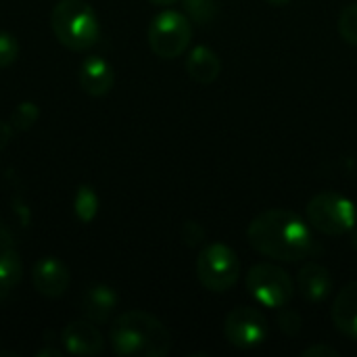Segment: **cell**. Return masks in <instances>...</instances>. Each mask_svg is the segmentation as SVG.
Here are the masks:
<instances>
[{
	"label": "cell",
	"instance_id": "4",
	"mask_svg": "<svg viewBox=\"0 0 357 357\" xmlns=\"http://www.w3.org/2000/svg\"><path fill=\"white\" fill-rule=\"evenodd\" d=\"M307 220L318 232L326 236H341L357 226V209L351 199L324 190L307 203Z\"/></svg>",
	"mask_w": 357,
	"mask_h": 357
},
{
	"label": "cell",
	"instance_id": "23",
	"mask_svg": "<svg viewBox=\"0 0 357 357\" xmlns=\"http://www.w3.org/2000/svg\"><path fill=\"white\" fill-rule=\"evenodd\" d=\"M303 357H339V351L335 347H328V345H312L307 349L301 351Z\"/></svg>",
	"mask_w": 357,
	"mask_h": 357
},
{
	"label": "cell",
	"instance_id": "5",
	"mask_svg": "<svg viewBox=\"0 0 357 357\" xmlns=\"http://www.w3.org/2000/svg\"><path fill=\"white\" fill-rule=\"evenodd\" d=\"M197 276L207 291L226 293L241 278V259L228 245L211 243L197 257Z\"/></svg>",
	"mask_w": 357,
	"mask_h": 357
},
{
	"label": "cell",
	"instance_id": "18",
	"mask_svg": "<svg viewBox=\"0 0 357 357\" xmlns=\"http://www.w3.org/2000/svg\"><path fill=\"white\" fill-rule=\"evenodd\" d=\"M182 4L186 15L199 25H209L218 15V0H182Z\"/></svg>",
	"mask_w": 357,
	"mask_h": 357
},
{
	"label": "cell",
	"instance_id": "10",
	"mask_svg": "<svg viewBox=\"0 0 357 357\" xmlns=\"http://www.w3.org/2000/svg\"><path fill=\"white\" fill-rule=\"evenodd\" d=\"M61 343L71 356H98L105 349L100 331L90 322H71L61 333Z\"/></svg>",
	"mask_w": 357,
	"mask_h": 357
},
{
	"label": "cell",
	"instance_id": "16",
	"mask_svg": "<svg viewBox=\"0 0 357 357\" xmlns=\"http://www.w3.org/2000/svg\"><path fill=\"white\" fill-rule=\"evenodd\" d=\"M21 274H23V266H21L17 251L15 249L2 251L0 253V301L10 295L13 287H17V282L21 280Z\"/></svg>",
	"mask_w": 357,
	"mask_h": 357
},
{
	"label": "cell",
	"instance_id": "11",
	"mask_svg": "<svg viewBox=\"0 0 357 357\" xmlns=\"http://www.w3.org/2000/svg\"><path fill=\"white\" fill-rule=\"evenodd\" d=\"M115 82L113 67L98 54L86 56L79 67V86L90 96H105Z\"/></svg>",
	"mask_w": 357,
	"mask_h": 357
},
{
	"label": "cell",
	"instance_id": "6",
	"mask_svg": "<svg viewBox=\"0 0 357 357\" xmlns=\"http://www.w3.org/2000/svg\"><path fill=\"white\" fill-rule=\"evenodd\" d=\"M192 40L190 19L178 10L159 13L149 27V46L161 59H176L186 52Z\"/></svg>",
	"mask_w": 357,
	"mask_h": 357
},
{
	"label": "cell",
	"instance_id": "13",
	"mask_svg": "<svg viewBox=\"0 0 357 357\" xmlns=\"http://www.w3.org/2000/svg\"><path fill=\"white\" fill-rule=\"evenodd\" d=\"M297 284H299V291L301 295L312 301V303H320L324 301L331 293H333V278H331V272L320 266V264H305L299 274H297Z\"/></svg>",
	"mask_w": 357,
	"mask_h": 357
},
{
	"label": "cell",
	"instance_id": "20",
	"mask_svg": "<svg viewBox=\"0 0 357 357\" xmlns=\"http://www.w3.org/2000/svg\"><path fill=\"white\" fill-rule=\"evenodd\" d=\"M339 33L347 44L357 46V2L347 4L341 10V15H339Z\"/></svg>",
	"mask_w": 357,
	"mask_h": 357
},
{
	"label": "cell",
	"instance_id": "27",
	"mask_svg": "<svg viewBox=\"0 0 357 357\" xmlns=\"http://www.w3.org/2000/svg\"><path fill=\"white\" fill-rule=\"evenodd\" d=\"M149 2H153V4H157V6H172V4H176L178 0H149Z\"/></svg>",
	"mask_w": 357,
	"mask_h": 357
},
{
	"label": "cell",
	"instance_id": "17",
	"mask_svg": "<svg viewBox=\"0 0 357 357\" xmlns=\"http://www.w3.org/2000/svg\"><path fill=\"white\" fill-rule=\"evenodd\" d=\"M73 211H75V218L82 224H90L96 218V213H98V197H96L92 186L82 184L77 188L75 199H73Z\"/></svg>",
	"mask_w": 357,
	"mask_h": 357
},
{
	"label": "cell",
	"instance_id": "19",
	"mask_svg": "<svg viewBox=\"0 0 357 357\" xmlns=\"http://www.w3.org/2000/svg\"><path fill=\"white\" fill-rule=\"evenodd\" d=\"M40 117V109L36 102H29V100H23L21 105H17V109L13 111L10 115V126L13 130H19V132H25L29 130Z\"/></svg>",
	"mask_w": 357,
	"mask_h": 357
},
{
	"label": "cell",
	"instance_id": "22",
	"mask_svg": "<svg viewBox=\"0 0 357 357\" xmlns=\"http://www.w3.org/2000/svg\"><path fill=\"white\" fill-rule=\"evenodd\" d=\"M17 54H19V44L17 40L6 33V31H0V67H8L17 61Z\"/></svg>",
	"mask_w": 357,
	"mask_h": 357
},
{
	"label": "cell",
	"instance_id": "15",
	"mask_svg": "<svg viewBox=\"0 0 357 357\" xmlns=\"http://www.w3.org/2000/svg\"><path fill=\"white\" fill-rule=\"evenodd\" d=\"M186 73L197 84H211L222 73V61L211 48L195 46L186 56Z\"/></svg>",
	"mask_w": 357,
	"mask_h": 357
},
{
	"label": "cell",
	"instance_id": "14",
	"mask_svg": "<svg viewBox=\"0 0 357 357\" xmlns=\"http://www.w3.org/2000/svg\"><path fill=\"white\" fill-rule=\"evenodd\" d=\"M117 307V293L107 284H94L82 299V312L90 322H107Z\"/></svg>",
	"mask_w": 357,
	"mask_h": 357
},
{
	"label": "cell",
	"instance_id": "12",
	"mask_svg": "<svg viewBox=\"0 0 357 357\" xmlns=\"http://www.w3.org/2000/svg\"><path fill=\"white\" fill-rule=\"evenodd\" d=\"M331 318L337 331L357 341V280L341 289L331 307Z\"/></svg>",
	"mask_w": 357,
	"mask_h": 357
},
{
	"label": "cell",
	"instance_id": "21",
	"mask_svg": "<svg viewBox=\"0 0 357 357\" xmlns=\"http://www.w3.org/2000/svg\"><path fill=\"white\" fill-rule=\"evenodd\" d=\"M276 326L287 335V337H297L299 331H301V316L291 310V307H280L278 310V316H276Z\"/></svg>",
	"mask_w": 357,
	"mask_h": 357
},
{
	"label": "cell",
	"instance_id": "2",
	"mask_svg": "<svg viewBox=\"0 0 357 357\" xmlns=\"http://www.w3.org/2000/svg\"><path fill=\"white\" fill-rule=\"evenodd\" d=\"M111 347L121 357H165L172 349V335L155 316L132 310L121 314L109 333Z\"/></svg>",
	"mask_w": 357,
	"mask_h": 357
},
{
	"label": "cell",
	"instance_id": "7",
	"mask_svg": "<svg viewBox=\"0 0 357 357\" xmlns=\"http://www.w3.org/2000/svg\"><path fill=\"white\" fill-rule=\"evenodd\" d=\"M247 291L249 295L264 307L280 310L291 303L295 295L293 278L287 270L274 264H257L247 274Z\"/></svg>",
	"mask_w": 357,
	"mask_h": 357
},
{
	"label": "cell",
	"instance_id": "26",
	"mask_svg": "<svg viewBox=\"0 0 357 357\" xmlns=\"http://www.w3.org/2000/svg\"><path fill=\"white\" fill-rule=\"evenodd\" d=\"M44 356H54V357H61L63 356V351H59V349H42V351H38V357H44Z\"/></svg>",
	"mask_w": 357,
	"mask_h": 357
},
{
	"label": "cell",
	"instance_id": "25",
	"mask_svg": "<svg viewBox=\"0 0 357 357\" xmlns=\"http://www.w3.org/2000/svg\"><path fill=\"white\" fill-rule=\"evenodd\" d=\"M6 249H13V247H10V234L0 226V253L6 251Z\"/></svg>",
	"mask_w": 357,
	"mask_h": 357
},
{
	"label": "cell",
	"instance_id": "28",
	"mask_svg": "<svg viewBox=\"0 0 357 357\" xmlns=\"http://www.w3.org/2000/svg\"><path fill=\"white\" fill-rule=\"evenodd\" d=\"M268 4H272V6H284L289 0H266Z\"/></svg>",
	"mask_w": 357,
	"mask_h": 357
},
{
	"label": "cell",
	"instance_id": "24",
	"mask_svg": "<svg viewBox=\"0 0 357 357\" xmlns=\"http://www.w3.org/2000/svg\"><path fill=\"white\" fill-rule=\"evenodd\" d=\"M10 136H13V126L0 119V151L8 144Z\"/></svg>",
	"mask_w": 357,
	"mask_h": 357
},
{
	"label": "cell",
	"instance_id": "8",
	"mask_svg": "<svg viewBox=\"0 0 357 357\" xmlns=\"http://www.w3.org/2000/svg\"><path fill=\"white\" fill-rule=\"evenodd\" d=\"M270 335V324L266 316L249 305L234 307L224 320V337L236 349L259 347Z\"/></svg>",
	"mask_w": 357,
	"mask_h": 357
},
{
	"label": "cell",
	"instance_id": "9",
	"mask_svg": "<svg viewBox=\"0 0 357 357\" xmlns=\"http://www.w3.org/2000/svg\"><path fill=\"white\" fill-rule=\"evenodd\" d=\"M31 282L42 297L59 299L69 289V270L56 257H42L31 270Z\"/></svg>",
	"mask_w": 357,
	"mask_h": 357
},
{
	"label": "cell",
	"instance_id": "3",
	"mask_svg": "<svg viewBox=\"0 0 357 357\" xmlns=\"http://www.w3.org/2000/svg\"><path fill=\"white\" fill-rule=\"evenodd\" d=\"M56 40L71 50H86L98 42L100 25L94 8L86 0H59L50 13Z\"/></svg>",
	"mask_w": 357,
	"mask_h": 357
},
{
	"label": "cell",
	"instance_id": "1",
	"mask_svg": "<svg viewBox=\"0 0 357 357\" xmlns=\"http://www.w3.org/2000/svg\"><path fill=\"white\" fill-rule=\"evenodd\" d=\"M249 245L274 261L295 264L312 251L310 226L289 209H268L253 218L247 230Z\"/></svg>",
	"mask_w": 357,
	"mask_h": 357
},
{
	"label": "cell",
	"instance_id": "29",
	"mask_svg": "<svg viewBox=\"0 0 357 357\" xmlns=\"http://www.w3.org/2000/svg\"><path fill=\"white\" fill-rule=\"evenodd\" d=\"M351 247L357 251V228H354V236H351Z\"/></svg>",
	"mask_w": 357,
	"mask_h": 357
}]
</instances>
